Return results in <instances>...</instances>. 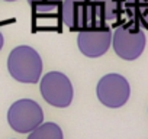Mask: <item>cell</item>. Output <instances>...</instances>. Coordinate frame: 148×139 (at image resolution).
Instances as JSON below:
<instances>
[{
    "label": "cell",
    "instance_id": "7a4b0ae2",
    "mask_svg": "<svg viewBox=\"0 0 148 139\" xmlns=\"http://www.w3.org/2000/svg\"><path fill=\"white\" fill-rule=\"evenodd\" d=\"M145 44L147 38L144 29L134 26L125 19L115 25L112 32V46L119 58L125 61H134L139 58L145 49Z\"/></svg>",
    "mask_w": 148,
    "mask_h": 139
},
{
    "label": "cell",
    "instance_id": "6da1fadb",
    "mask_svg": "<svg viewBox=\"0 0 148 139\" xmlns=\"http://www.w3.org/2000/svg\"><path fill=\"white\" fill-rule=\"evenodd\" d=\"M9 74L19 83L34 84L42 74V59L32 46L19 45L10 51L8 58Z\"/></svg>",
    "mask_w": 148,
    "mask_h": 139
},
{
    "label": "cell",
    "instance_id": "7c38bea8",
    "mask_svg": "<svg viewBox=\"0 0 148 139\" xmlns=\"http://www.w3.org/2000/svg\"><path fill=\"white\" fill-rule=\"evenodd\" d=\"M3 44H5V38H3V33L0 32V51H2V48H3Z\"/></svg>",
    "mask_w": 148,
    "mask_h": 139
},
{
    "label": "cell",
    "instance_id": "8992f818",
    "mask_svg": "<svg viewBox=\"0 0 148 139\" xmlns=\"http://www.w3.org/2000/svg\"><path fill=\"white\" fill-rule=\"evenodd\" d=\"M97 99L99 102L110 109L122 107L131 96V86L128 80L121 74H106L97 83Z\"/></svg>",
    "mask_w": 148,
    "mask_h": 139
},
{
    "label": "cell",
    "instance_id": "4fadbf2b",
    "mask_svg": "<svg viewBox=\"0 0 148 139\" xmlns=\"http://www.w3.org/2000/svg\"><path fill=\"white\" fill-rule=\"evenodd\" d=\"M5 2H16V0H5Z\"/></svg>",
    "mask_w": 148,
    "mask_h": 139
},
{
    "label": "cell",
    "instance_id": "3957f363",
    "mask_svg": "<svg viewBox=\"0 0 148 139\" xmlns=\"http://www.w3.org/2000/svg\"><path fill=\"white\" fill-rule=\"evenodd\" d=\"M61 18L62 23L74 32L96 25H106L99 18L95 0H62Z\"/></svg>",
    "mask_w": 148,
    "mask_h": 139
},
{
    "label": "cell",
    "instance_id": "ba28073f",
    "mask_svg": "<svg viewBox=\"0 0 148 139\" xmlns=\"http://www.w3.org/2000/svg\"><path fill=\"white\" fill-rule=\"evenodd\" d=\"M125 20L148 31V0H125Z\"/></svg>",
    "mask_w": 148,
    "mask_h": 139
},
{
    "label": "cell",
    "instance_id": "5b68a950",
    "mask_svg": "<svg viewBox=\"0 0 148 139\" xmlns=\"http://www.w3.org/2000/svg\"><path fill=\"white\" fill-rule=\"evenodd\" d=\"M41 94L48 104L64 109L71 104L74 90L70 78L65 74L60 71H51L41 78Z\"/></svg>",
    "mask_w": 148,
    "mask_h": 139
},
{
    "label": "cell",
    "instance_id": "9c48e42d",
    "mask_svg": "<svg viewBox=\"0 0 148 139\" xmlns=\"http://www.w3.org/2000/svg\"><path fill=\"white\" fill-rule=\"evenodd\" d=\"M95 5L99 18L103 23L115 22V26L122 20L125 10V0H95Z\"/></svg>",
    "mask_w": 148,
    "mask_h": 139
},
{
    "label": "cell",
    "instance_id": "8fae6325",
    "mask_svg": "<svg viewBox=\"0 0 148 139\" xmlns=\"http://www.w3.org/2000/svg\"><path fill=\"white\" fill-rule=\"evenodd\" d=\"M28 3L32 6L34 12L38 13H51L57 10L61 0H28Z\"/></svg>",
    "mask_w": 148,
    "mask_h": 139
},
{
    "label": "cell",
    "instance_id": "30bf717a",
    "mask_svg": "<svg viewBox=\"0 0 148 139\" xmlns=\"http://www.w3.org/2000/svg\"><path fill=\"white\" fill-rule=\"evenodd\" d=\"M28 139H64L62 130L61 127L54 123V122H47V123H41L38 127H35Z\"/></svg>",
    "mask_w": 148,
    "mask_h": 139
},
{
    "label": "cell",
    "instance_id": "52a82bcc",
    "mask_svg": "<svg viewBox=\"0 0 148 139\" xmlns=\"http://www.w3.org/2000/svg\"><path fill=\"white\" fill-rule=\"evenodd\" d=\"M77 45L83 55L99 58L105 55L112 45V31L108 25H96L83 29L77 35Z\"/></svg>",
    "mask_w": 148,
    "mask_h": 139
},
{
    "label": "cell",
    "instance_id": "277c9868",
    "mask_svg": "<svg viewBox=\"0 0 148 139\" xmlns=\"http://www.w3.org/2000/svg\"><path fill=\"white\" fill-rule=\"evenodd\" d=\"M42 122L44 112L35 100L21 99L8 110V123L18 133H31Z\"/></svg>",
    "mask_w": 148,
    "mask_h": 139
}]
</instances>
